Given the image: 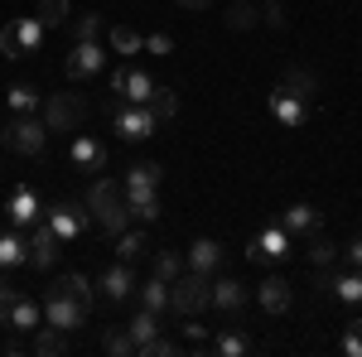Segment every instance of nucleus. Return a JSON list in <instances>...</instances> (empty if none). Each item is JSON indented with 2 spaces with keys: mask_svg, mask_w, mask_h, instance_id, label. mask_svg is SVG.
<instances>
[{
  "mask_svg": "<svg viewBox=\"0 0 362 357\" xmlns=\"http://www.w3.org/2000/svg\"><path fill=\"white\" fill-rule=\"evenodd\" d=\"M68 160L83 169V174H97V169H107V145L97 136H73V150H68Z\"/></svg>",
  "mask_w": 362,
  "mask_h": 357,
  "instance_id": "11",
  "label": "nucleus"
},
{
  "mask_svg": "<svg viewBox=\"0 0 362 357\" xmlns=\"http://www.w3.org/2000/svg\"><path fill=\"white\" fill-rule=\"evenodd\" d=\"M5 213H10L15 227H34V222H39V198H34V189H15Z\"/></svg>",
  "mask_w": 362,
  "mask_h": 357,
  "instance_id": "18",
  "label": "nucleus"
},
{
  "mask_svg": "<svg viewBox=\"0 0 362 357\" xmlns=\"http://www.w3.org/2000/svg\"><path fill=\"white\" fill-rule=\"evenodd\" d=\"M348 357H362V319H353L348 324V333H343V343H338Z\"/></svg>",
  "mask_w": 362,
  "mask_h": 357,
  "instance_id": "43",
  "label": "nucleus"
},
{
  "mask_svg": "<svg viewBox=\"0 0 362 357\" xmlns=\"http://www.w3.org/2000/svg\"><path fill=\"white\" fill-rule=\"evenodd\" d=\"M145 49L155 58H165V54H174V39H169V34H145Z\"/></svg>",
  "mask_w": 362,
  "mask_h": 357,
  "instance_id": "47",
  "label": "nucleus"
},
{
  "mask_svg": "<svg viewBox=\"0 0 362 357\" xmlns=\"http://www.w3.org/2000/svg\"><path fill=\"white\" fill-rule=\"evenodd\" d=\"M145 107H150V116H155V121H169V116H174V111H179V97H174V92H169V87H155V92H150V102H145Z\"/></svg>",
  "mask_w": 362,
  "mask_h": 357,
  "instance_id": "32",
  "label": "nucleus"
},
{
  "mask_svg": "<svg viewBox=\"0 0 362 357\" xmlns=\"http://www.w3.org/2000/svg\"><path fill=\"white\" fill-rule=\"evenodd\" d=\"M15 34H20V49H25V54H34V49H39V39H44L39 15H34V20H15Z\"/></svg>",
  "mask_w": 362,
  "mask_h": 357,
  "instance_id": "35",
  "label": "nucleus"
},
{
  "mask_svg": "<svg viewBox=\"0 0 362 357\" xmlns=\"http://www.w3.org/2000/svg\"><path fill=\"white\" fill-rule=\"evenodd\" d=\"M155 275H160V280H179V275H184V256L160 251V256H155Z\"/></svg>",
  "mask_w": 362,
  "mask_h": 357,
  "instance_id": "38",
  "label": "nucleus"
},
{
  "mask_svg": "<svg viewBox=\"0 0 362 357\" xmlns=\"http://www.w3.org/2000/svg\"><path fill=\"white\" fill-rule=\"evenodd\" d=\"M107 353L112 357H136V338H131L126 329H112L107 333Z\"/></svg>",
  "mask_w": 362,
  "mask_h": 357,
  "instance_id": "40",
  "label": "nucleus"
},
{
  "mask_svg": "<svg viewBox=\"0 0 362 357\" xmlns=\"http://www.w3.org/2000/svg\"><path fill=\"white\" fill-rule=\"evenodd\" d=\"M179 329H184V343H189V348H203V343H208V329L198 324V314H184Z\"/></svg>",
  "mask_w": 362,
  "mask_h": 357,
  "instance_id": "42",
  "label": "nucleus"
},
{
  "mask_svg": "<svg viewBox=\"0 0 362 357\" xmlns=\"http://www.w3.org/2000/svg\"><path fill=\"white\" fill-rule=\"evenodd\" d=\"M169 309L174 314H203V309H213V275L184 271L179 280H169Z\"/></svg>",
  "mask_w": 362,
  "mask_h": 357,
  "instance_id": "2",
  "label": "nucleus"
},
{
  "mask_svg": "<svg viewBox=\"0 0 362 357\" xmlns=\"http://www.w3.org/2000/svg\"><path fill=\"white\" fill-rule=\"evenodd\" d=\"M83 116H87V107H83L78 92H54V97L44 102V126H49V131H78Z\"/></svg>",
  "mask_w": 362,
  "mask_h": 357,
  "instance_id": "4",
  "label": "nucleus"
},
{
  "mask_svg": "<svg viewBox=\"0 0 362 357\" xmlns=\"http://www.w3.org/2000/svg\"><path fill=\"white\" fill-rule=\"evenodd\" d=\"M348 266H362V237H358V242H348Z\"/></svg>",
  "mask_w": 362,
  "mask_h": 357,
  "instance_id": "50",
  "label": "nucleus"
},
{
  "mask_svg": "<svg viewBox=\"0 0 362 357\" xmlns=\"http://www.w3.org/2000/svg\"><path fill=\"white\" fill-rule=\"evenodd\" d=\"M10 111H15V116H34V111H39V92L29 83H15L10 87Z\"/></svg>",
  "mask_w": 362,
  "mask_h": 357,
  "instance_id": "29",
  "label": "nucleus"
},
{
  "mask_svg": "<svg viewBox=\"0 0 362 357\" xmlns=\"http://www.w3.org/2000/svg\"><path fill=\"white\" fill-rule=\"evenodd\" d=\"M145 247H150V242H145V232H131V227H126V232H116V256H121V261L145 256Z\"/></svg>",
  "mask_w": 362,
  "mask_h": 357,
  "instance_id": "31",
  "label": "nucleus"
},
{
  "mask_svg": "<svg viewBox=\"0 0 362 357\" xmlns=\"http://www.w3.org/2000/svg\"><path fill=\"white\" fill-rule=\"evenodd\" d=\"M280 227H285L290 237H309V232H319V208H309V203H290V208L280 213Z\"/></svg>",
  "mask_w": 362,
  "mask_h": 357,
  "instance_id": "14",
  "label": "nucleus"
},
{
  "mask_svg": "<svg viewBox=\"0 0 362 357\" xmlns=\"http://www.w3.org/2000/svg\"><path fill=\"white\" fill-rule=\"evenodd\" d=\"M247 256L256 261V266H261V261H280V256H290V232H285L280 222H276V227H266V232L247 247Z\"/></svg>",
  "mask_w": 362,
  "mask_h": 357,
  "instance_id": "10",
  "label": "nucleus"
},
{
  "mask_svg": "<svg viewBox=\"0 0 362 357\" xmlns=\"http://www.w3.org/2000/svg\"><path fill=\"white\" fill-rule=\"evenodd\" d=\"M126 333H131V338H136V348H140V343H145V338H155V333H160V314H155V309H140L136 319H131V324H126Z\"/></svg>",
  "mask_w": 362,
  "mask_h": 357,
  "instance_id": "28",
  "label": "nucleus"
},
{
  "mask_svg": "<svg viewBox=\"0 0 362 357\" xmlns=\"http://www.w3.org/2000/svg\"><path fill=\"white\" fill-rule=\"evenodd\" d=\"M140 49H145V39H140L136 29H112V54H140Z\"/></svg>",
  "mask_w": 362,
  "mask_h": 357,
  "instance_id": "37",
  "label": "nucleus"
},
{
  "mask_svg": "<svg viewBox=\"0 0 362 357\" xmlns=\"http://www.w3.org/2000/svg\"><path fill=\"white\" fill-rule=\"evenodd\" d=\"M213 304H218V309H227V314H237V309L247 304V285H242V280H232V275L213 280Z\"/></svg>",
  "mask_w": 362,
  "mask_h": 357,
  "instance_id": "19",
  "label": "nucleus"
},
{
  "mask_svg": "<svg viewBox=\"0 0 362 357\" xmlns=\"http://www.w3.org/2000/svg\"><path fill=\"white\" fill-rule=\"evenodd\" d=\"M102 63H107L102 44H97V39H78L73 54H68V63H63V73H68L73 83H83V78H97V73H102Z\"/></svg>",
  "mask_w": 362,
  "mask_h": 357,
  "instance_id": "5",
  "label": "nucleus"
},
{
  "mask_svg": "<svg viewBox=\"0 0 362 357\" xmlns=\"http://www.w3.org/2000/svg\"><path fill=\"white\" fill-rule=\"evenodd\" d=\"M334 285H338V271L319 266V275H314V290H319V295H334Z\"/></svg>",
  "mask_w": 362,
  "mask_h": 357,
  "instance_id": "48",
  "label": "nucleus"
},
{
  "mask_svg": "<svg viewBox=\"0 0 362 357\" xmlns=\"http://www.w3.org/2000/svg\"><path fill=\"white\" fill-rule=\"evenodd\" d=\"M334 256H338V242L319 237V232L309 237V261H314V266H334Z\"/></svg>",
  "mask_w": 362,
  "mask_h": 357,
  "instance_id": "36",
  "label": "nucleus"
},
{
  "mask_svg": "<svg viewBox=\"0 0 362 357\" xmlns=\"http://www.w3.org/2000/svg\"><path fill=\"white\" fill-rule=\"evenodd\" d=\"M0 145L15 150V155H25V160H34V155H44V145H49V126H44L39 116H15V121L0 131Z\"/></svg>",
  "mask_w": 362,
  "mask_h": 357,
  "instance_id": "3",
  "label": "nucleus"
},
{
  "mask_svg": "<svg viewBox=\"0 0 362 357\" xmlns=\"http://www.w3.org/2000/svg\"><path fill=\"white\" fill-rule=\"evenodd\" d=\"M213 348H218V353H223V357H242V353H251V343H247V338H242V333H237V329H227L223 338L213 343Z\"/></svg>",
  "mask_w": 362,
  "mask_h": 357,
  "instance_id": "39",
  "label": "nucleus"
},
{
  "mask_svg": "<svg viewBox=\"0 0 362 357\" xmlns=\"http://www.w3.org/2000/svg\"><path fill=\"white\" fill-rule=\"evenodd\" d=\"M87 213L97 218V227H102L107 237H116V232H126V227H131L126 193L116 189L112 179H97V184H92V193H87Z\"/></svg>",
  "mask_w": 362,
  "mask_h": 357,
  "instance_id": "1",
  "label": "nucleus"
},
{
  "mask_svg": "<svg viewBox=\"0 0 362 357\" xmlns=\"http://www.w3.org/2000/svg\"><path fill=\"white\" fill-rule=\"evenodd\" d=\"M150 92H155L150 73H140V68H126V87H121V97H126L131 107H145V102H150Z\"/></svg>",
  "mask_w": 362,
  "mask_h": 357,
  "instance_id": "23",
  "label": "nucleus"
},
{
  "mask_svg": "<svg viewBox=\"0 0 362 357\" xmlns=\"http://www.w3.org/2000/svg\"><path fill=\"white\" fill-rule=\"evenodd\" d=\"M261 20L271 29H285V5H276V0H266V10H261Z\"/></svg>",
  "mask_w": 362,
  "mask_h": 357,
  "instance_id": "49",
  "label": "nucleus"
},
{
  "mask_svg": "<svg viewBox=\"0 0 362 357\" xmlns=\"http://www.w3.org/2000/svg\"><path fill=\"white\" fill-rule=\"evenodd\" d=\"M223 266V247L213 242V237H198L194 247H189V271H203V275H213Z\"/></svg>",
  "mask_w": 362,
  "mask_h": 357,
  "instance_id": "16",
  "label": "nucleus"
},
{
  "mask_svg": "<svg viewBox=\"0 0 362 357\" xmlns=\"http://www.w3.org/2000/svg\"><path fill=\"white\" fill-rule=\"evenodd\" d=\"M174 353H179V343H169V338H160V333L145 338V343L136 348V357H174Z\"/></svg>",
  "mask_w": 362,
  "mask_h": 357,
  "instance_id": "41",
  "label": "nucleus"
},
{
  "mask_svg": "<svg viewBox=\"0 0 362 357\" xmlns=\"http://www.w3.org/2000/svg\"><path fill=\"white\" fill-rule=\"evenodd\" d=\"M68 0H39V25L44 29H58V25H68Z\"/></svg>",
  "mask_w": 362,
  "mask_h": 357,
  "instance_id": "33",
  "label": "nucleus"
},
{
  "mask_svg": "<svg viewBox=\"0 0 362 357\" xmlns=\"http://www.w3.org/2000/svg\"><path fill=\"white\" fill-rule=\"evenodd\" d=\"M160 179H165V169L150 165V160L131 165V174H126V184H131V189H160Z\"/></svg>",
  "mask_w": 362,
  "mask_h": 357,
  "instance_id": "27",
  "label": "nucleus"
},
{
  "mask_svg": "<svg viewBox=\"0 0 362 357\" xmlns=\"http://www.w3.org/2000/svg\"><path fill=\"white\" fill-rule=\"evenodd\" d=\"M44 324V309H39V300H15V309H10V319H5V329H15V333H34Z\"/></svg>",
  "mask_w": 362,
  "mask_h": 357,
  "instance_id": "17",
  "label": "nucleus"
},
{
  "mask_svg": "<svg viewBox=\"0 0 362 357\" xmlns=\"http://www.w3.org/2000/svg\"><path fill=\"white\" fill-rule=\"evenodd\" d=\"M256 300H261V309H266V314H285V309H290V300H295V295H290V280L266 275V280L256 285Z\"/></svg>",
  "mask_w": 362,
  "mask_h": 357,
  "instance_id": "13",
  "label": "nucleus"
},
{
  "mask_svg": "<svg viewBox=\"0 0 362 357\" xmlns=\"http://www.w3.org/2000/svg\"><path fill=\"white\" fill-rule=\"evenodd\" d=\"M121 193H126L131 218H140V222H155V218H160V193H155V189H131V184H121Z\"/></svg>",
  "mask_w": 362,
  "mask_h": 357,
  "instance_id": "15",
  "label": "nucleus"
},
{
  "mask_svg": "<svg viewBox=\"0 0 362 357\" xmlns=\"http://www.w3.org/2000/svg\"><path fill=\"white\" fill-rule=\"evenodd\" d=\"M25 247H29V266L49 271V266H58V251H63V242H58V232L49 227V222H34V237H29Z\"/></svg>",
  "mask_w": 362,
  "mask_h": 357,
  "instance_id": "8",
  "label": "nucleus"
},
{
  "mask_svg": "<svg viewBox=\"0 0 362 357\" xmlns=\"http://www.w3.org/2000/svg\"><path fill=\"white\" fill-rule=\"evenodd\" d=\"M112 121H116V131H121V140H145V136H155V116H150V107L112 102Z\"/></svg>",
  "mask_w": 362,
  "mask_h": 357,
  "instance_id": "6",
  "label": "nucleus"
},
{
  "mask_svg": "<svg viewBox=\"0 0 362 357\" xmlns=\"http://www.w3.org/2000/svg\"><path fill=\"white\" fill-rule=\"evenodd\" d=\"M0 54L5 58H25V49H20V34H15V25L0 29Z\"/></svg>",
  "mask_w": 362,
  "mask_h": 357,
  "instance_id": "44",
  "label": "nucleus"
},
{
  "mask_svg": "<svg viewBox=\"0 0 362 357\" xmlns=\"http://www.w3.org/2000/svg\"><path fill=\"white\" fill-rule=\"evenodd\" d=\"M213 0H179V10H208Z\"/></svg>",
  "mask_w": 362,
  "mask_h": 357,
  "instance_id": "51",
  "label": "nucleus"
},
{
  "mask_svg": "<svg viewBox=\"0 0 362 357\" xmlns=\"http://www.w3.org/2000/svg\"><path fill=\"white\" fill-rule=\"evenodd\" d=\"M280 87H285V92H290V97H300V102H309V97H314V92H319V78H314V73H309V68H290V73H285V78H280Z\"/></svg>",
  "mask_w": 362,
  "mask_h": 357,
  "instance_id": "24",
  "label": "nucleus"
},
{
  "mask_svg": "<svg viewBox=\"0 0 362 357\" xmlns=\"http://www.w3.org/2000/svg\"><path fill=\"white\" fill-rule=\"evenodd\" d=\"M29 261V247L20 232H0V271H10V266H25Z\"/></svg>",
  "mask_w": 362,
  "mask_h": 357,
  "instance_id": "25",
  "label": "nucleus"
},
{
  "mask_svg": "<svg viewBox=\"0 0 362 357\" xmlns=\"http://www.w3.org/2000/svg\"><path fill=\"white\" fill-rule=\"evenodd\" d=\"M83 319H87V309L78 300H68V295H58V290H49V295H44V324L73 333V329H83Z\"/></svg>",
  "mask_w": 362,
  "mask_h": 357,
  "instance_id": "7",
  "label": "nucleus"
},
{
  "mask_svg": "<svg viewBox=\"0 0 362 357\" xmlns=\"http://www.w3.org/2000/svg\"><path fill=\"white\" fill-rule=\"evenodd\" d=\"M73 34H78V39H97V34H102V15H78Z\"/></svg>",
  "mask_w": 362,
  "mask_h": 357,
  "instance_id": "45",
  "label": "nucleus"
},
{
  "mask_svg": "<svg viewBox=\"0 0 362 357\" xmlns=\"http://www.w3.org/2000/svg\"><path fill=\"white\" fill-rule=\"evenodd\" d=\"M87 222H92L87 203H83V208H78V203H54V208H49V227L58 232V242H73Z\"/></svg>",
  "mask_w": 362,
  "mask_h": 357,
  "instance_id": "9",
  "label": "nucleus"
},
{
  "mask_svg": "<svg viewBox=\"0 0 362 357\" xmlns=\"http://www.w3.org/2000/svg\"><path fill=\"white\" fill-rule=\"evenodd\" d=\"M54 290H58V295H68V300H78V304H83V309H92V300H97V290H92V280H87L83 271L63 275V280H58Z\"/></svg>",
  "mask_w": 362,
  "mask_h": 357,
  "instance_id": "21",
  "label": "nucleus"
},
{
  "mask_svg": "<svg viewBox=\"0 0 362 357\" xmlns=\"http://www.w3.org/2000/svg\"><path fill=\"white\" fill-rule=\"evenodd\" d=\"M102 300H112V304H121V300H131V290H136V280H131V271L126 266H112V271L102 275Z\"/></svg>",
  "mask_w": 362,
  "mask_h": 357,
  "instance_id": "20",
  "label": "nucleus"
},
{
  "mask_svg": "<svg viewBox=\"0 0 362 357\" xmlns=\"http://www.w3.org/2000/svg\"><path fill=\"white\" fill-rule=\"evenodd\" d=\"M334 295L343 304H362V275L358 271H343V275H338V285H334Z\"/></svg>",
  "mask_w": 362,
  "mask_h": 357,
  "instance_id": "34",
  "label": "nucleus"
},
{
  "mask_svg": "<svg viewBox=\"0 0 362 357\" xmlns=\"http://www.w3.org/2000/svg\"><path fill=\"white\" fill-rule=\"evenodd\" d=\"M271 116H276L280 126H290V131H295V126H305L309 102H300V97H290L285 87H276V92H271Z\"/></svg>",
  "mask_w": 362,
  "mask_h": 357,
  "instance_id": "12",
  "label": "nucleus"
},
{
  "mask_svg": "<svg viewBox=\"0 0 362 357\" xmlns=\"http://www.w3.org/2000/svg\"><path fill=\"white\" fill-rule=\"evenodd\" d=\"M34 353H39V357H63V353H68V333L54 329V324H49V329L39 324V329H34Z\"/></svg>",
  "mask_w": 362,
  "mask_h": 357,
  "instance_id": "22",
  "label": "nucleus"
},
{
  "mask_svg": "<svg viewBox=\"0 0 362 357\" xmlns=\"http://www.w3.org/2000/svg\"><path fill=\"white\" fill-rule=\"evenodd\" d=\"M15 300H20V290H15L10 280H0V324L10 319V309H15Z\"/></svg>",
  "mask_w": 362,
  "mask_h": 357,
  "instance_id": "46",
  "label": "nucleus"
},
{
  "mask_svg": "<svg viewBox=\"0 0 362 357\" xmlns=\"http://www.w3.org/2000/svg\"><path fill=\"white\" fill-rule=\"evenodd\" d=\"M140 304H145V309H155V314H165V309H169V280L150 275V280L140 285Z\"/></svg>",
  "mask_w": 362,
  "mask_h": 357,
  "instance_id": "26",
  "label": "nucleus"
},
{
  "mask_svg": "<svg viewBox=\"0 0 362 357\" xmlns=\"http://www.w3.org/2000/svg\"><path fill=\"white\" fill-rule=\"evenodd\" d=\"M227 25H232V29H251V25H261V10H256L251 0H232V5H227Z\"/></svg>",
  "mask_w": 362,
  "mask_h": 357,
  "instance_id": "30",
  "label": "nucleus"
}]
</instances>
